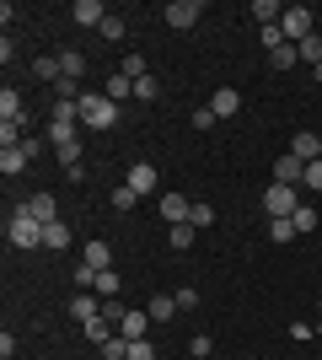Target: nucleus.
Listing matches in <instances>:
<instances>
[{"label": "nucleus", "instance_id": "obj_1", "mask_svg": "<svg viewBox=\"0 0 322 360\" xmlns=\"http://www.w3.org/2000/svg\"><path fill=\"white\" fill-rule=\"evenodd\" d=\"M119 124V103L107 91H81V129H113Z\"/></svg>", "mask_w": 322, "mask_h": 360}, {"label": "nucleus", "instance_id": "obj_2", "mask_svg": "<svg viewBox=\"0 0 322 360\" xmlns=\"http://www.w3.org/2000/svg\"><path fill=\"white\" fill-rule=\"evenodd\" d=\"M6 237H11V248H43V221H32L27 205H16L6 221Z\"/></svg>", "mask_w": 322, "mask_h": 360}, {"label": "nucleus", "instance_id": "obj_3", "mask_svg": "<svg viewBox=\"0 0 322 360\" xmlns=\"http://www.w3.org/2000/svg\"><path fill=\"white\" fill-rule=\"evenodd\" d=\"M263 210H269V221H290V215L301 210V188H290V183H269Z\"/></svg>", "mask_w": 322, "mask_h": 360}, {"label": "nucleus", "instance_id": "obj_4", "mask_svg": "<svg viewBox=\"0 0 322 360\" xmlns=\"http://www.w3.org/2000/svg\"><path fill=\"white\" fill-rule=\"evenodd\" d=\"M311 6H285V16H279V32H285V44H301V38H311Z\"/></svg>", "mask_w": 322, "mask_h": 360}, {"label": "nucleus", "instance_id": "obj_5", "mask_svg": "<svg viewBox=\"0 0 322 360\" xmlns=\"http://www.w3.org/2000/svg\"><path fill=\"white\" fill-rule=\"evenodd\" d=\"M161 16H167V27L188 32V27H194V22H199V16H204V0H172V6H167V11H161Z\"/></svg>", "mask_w": 322, "mask_h": 360}, {"label": "nucleus", "instance_id": "obj_6", "mask_svg": "<svg viewBox=\"0 0 322 360\" xmlns=\"http://www.w3.org/2000/svg\"><path fill=\"white\" fill-rule=\"evenodd\" d=\"M70 22H76V27H97V32H102L107 6H102V0H76V6H70Z\"/></svg>", "mask_w": 322, "mask_h": 360}, {"label": "nucleus", "instance_id": "obj_7", "mask_svg": "<svg viewBox=\"0 0 322 360\" xmlns=\"http://www.w3.org/2000/svg\"><path fill=\"white\" fill-rule=\"evenodd\" d=\"M301 178H307V162L301 156H274V183H290V188H301Z\"/></svg>", "mask_w": 322, "mask_h": 360}, {"label": "nucleus", "instance_id": "obj_8", "mask_svg": "<svg viewBox=\"0 0 322 360\" xmlns=\"http://www.w3.org/2000/svg\"><path fill=\"white\" fill-rule=\"evenodd\" d=\"M81 264H92V269H113V242L107 237H92L81 248Z\"/></svg>", "mask_w": 322, "mask_h": 360}, {"label": "nucleus", "instance_id": "obj_9", "mask_svg": "<svg viewBox=\"0 0 322 360\" xmlns=\"http://www.w3.org/2000/svg\"><path fill=\"white\" fill-rule=\"evenodd\" d=\"M65 312L76 317L81 328H86V323H92V317H102V307H97V296L92 290H76V296H70V307H65Z\"/></svg>", "mask_w": 322, "mask_h": 360}, {"label": "nucleus", "instance_id": "obj_10", "mask_svg": "<svg viewBox=\"0 0 322 360\" xmlns=\"http://www.w3.org/2000/svg\"><path fill=\"white\" fill-rule=\"evenodd\" d=\"M210 108H215V119H236V113H242V91H236V86H220L210 97Z\"/></svg>", "mask_w": 322, "mask_h": 360}, {"label": "nucleus", "instance_id": "obj_11", "mask_svg": "<svg viewBox=\"0 0 322 360\" xmlns=\"http://www.w3.org/2000/svg\"><path fill=\"white\" fill-rule=\"evenodd\" d=\"M188 215H194V205H188L183 194H161V221L167 226H183Z\"/></svg>", "mask_w": 322, "mask_h": 360}, {"label": "nucleus", "instance_id": "obj_12", "mask_svg": "<svg viewBox=\"0 0 322 360\" xmlns=\"http://www.w3.org/2000/svg\"><path fill=\"white\" fill-rule=\"evenodd\" d=\"M27 150L22 146H0V172H6V178H22V172H27Z\"/></svg>", "mask_w": 322, "mask_h": 360}, {"label": "nucleus", "instance_id": "obj_13", "mask_svg": "<svg viewBox=\"0 0 322 360\" xmlns=\"http://www.w3.org/2000/svg\"><path fill=\"white\" fill-rule=\"evenodd\" d=\"M81 140V124H70V119H48V146L60 150V146H76Z\"/></svg>", "mask_w": 322, "mask_h": 360}, {"label": "nucleus", "instance_id": "obj_14", "mask_svg": "<svg viewBox=\"0 0 322 360\" xmlns=\"http://www.w3.org/2000/svg\"><path fill=\"white\" fill-rule=\"evenodd\" d=\"M123 183H129L135 194H151V188H156V167L151 162H135L129 172H123Z\"/></svg>", "mask_w": 322, "mask_h": 360}, {"label": "nucleus", "instance_id": "obj_15", "mask_svg": "<svg viewBox=\"0 0 322 360\" xmlns=\"http://www.w3.org/2000/svg\"><path fill=\"white\" fill-rule=\"evenodd\" d=\"M27 215H32V221H43V226H54V221H60L54 194H32V199H27Z\"/></svg>", "mask_w": 322, "mask_h": 360}, {"label": "nucleus", "instance_id": "obj_16", "mask_svg": "<svg viewBox=\"0 0 322 360\" xmlns=\"http://www.w3.org/2000/svg\"><path fill=\"white\" fill-rule=\"evenodd\" d=\"M290 156H301V162H322V140L311 135V129H301V135L290 140Z\"/></svg>", "mask_w": 322, "mask_h": 360}, {"label": "nucleus", "instance_id": "obj_17", "mask_svg": "<svg viewBox=\"0 0 322 360\" xmlns=\"http://www.w3.org/2000/svg\"><path fill=\"white\" fill-rule=\"evenodd\" d=\"M22 119H27V113H22V91H0V124H16V129H22Z\"/></svg>", "mask_w": 322, "mask_h": 360}, {"label": "nucleus", "instance_id": "obj_18", "mask_svg": "<svg viewBox=\"0 0 322 360\" xmlns=\"http://www.w3.org/2000/svg\"><path fill=\"white\" fill-rule=\"evenodd\" d=\"M102 91L113 97V103H135V81H129L123 70H113V75H107V81H102Z\"/></svg>", "mask_w": 322, "mask_h": 360}, {"label": "nucleus", "instance_id": "obj_19", "mask_svg": "<svg viewBox=\"0 0 322 360\" xmlns=\"http://www.w3.org/2000/svg\"><path fill=\"white\" fill-rule=\"evenodd\" d=\"M145 328H151V312H123V323H119V339H145Z\"/></svg>", "mask_w": 322, "mask_h": 360}, {"label": "nucleus", "instance_id": "obj_20", "mask_svg": "<svg viewBox=\"0 0 322 360\" xmlns=\"http://www.w3.org/2000/svg\"><path fill=\"white\" fill-rule=\"evenodd\" d=\"M32 75L54 86V81H60V75H65V60H60V54H43V60H32Z\"/></svg>", "mask_w": 322, "mask_h": 360}, {"label": "nucleus", "instance_id": "obj_21", "mask_svg": "<svg viewBox=\"0 0 322 360\" xmlns=\"http://www.w3.org/2000/svg\"><path fill=\"white\" fill-rule=\"evenodd\" d=\"M145 312H151V323H172V317H177V296H151Z\"/></svg>", "mask_w": 322, "mask_h": 360}, {"label": "nucleus", "instance_id": "obj_22", "mask_svg": "<svg viewBox=\"0 0 322 360\" xmlns=\"http://www.w3.org/2000/svg\"><path fill=\"white\" fill-rule=\"evenodd\" d=\"M253 16H258V27H274L279 16H285V6H274V0H253Z\"/></svg>", "mask_w": 322, "mask_h": 360}, {"label": "nucleus", "instance_id": "obj_23", "mask_svg": "<svg viewBox=\"0 0 322 360\" xmlns=\"http://www.w3.org/2000/svg\"><path fill=\"white\" fill-rule=\"evenodd\" d=\"M167 248H172V253H188V248H194V226H172V231H167Z\"/></svg>", "mask_w": 322, "mask_h": 360}, {"label": "nucleus", "instance_id": "obj_24", "mask_svg": "<svg viewBox=\"0 0 322 360\" xmlns=\"http://www.w3.org/2000/svg\"><path fill=\"white\" fill-rule=\"evenodd\" d=\"M43 248H54V253H60V248H70V226H65V221L43 226Z\"/></svg>", "mask_w": 322, "mask_h": 360}, {"label": "nucleus", "instance_id": "obj_25", "mask_svg": "<svg viewBox=\"0 0 322 360\" xmlns=\"http://www.w3.org/2000/svg\"><path fill=\"white\" fill-rule=\"evenodd\" d=\"M60 60H65V75H70V81H81V75H86V65H92L86 54H81V49H65Z\"/></svg>", "mask_w": 322, "mask_h": 360}, {"label": "nucleus", "instance_id": "obj_26", "mask_svg": "<svg viewBox=\"0 0 322 360\" xmlns=\"http://www.w3.org/2000/svg\"><path fill=\"white\" fill-rule=\"evenodd\" d=\"M81 333H86V339H92V345L102 349L107 339H113V323H107V317H92V323H86V328H81Z\"/></svg>", "mask_w": 322, "mask_h": 360}, {"label": "nucleus", "instance_id": "obj_27", "mask_svg": "<svg viewBox=\"0 0 322 360\" xmlns=\"http://www.w3.org/2000/svg\"><path fill=\"white\" fill-rule=\"evenodd\" d=\"M54 103H81V81L60 75V81H54Z\"/></svg>", "mask_w": 322, "mask_h": 360}, {"label": "nucleus", "instance_id": "obj_28", "mask_svg": "<svg viewBox=\"0 0 322 360\" xmlns=\"http://www.w3.org/2000/svg\"><path fill=\"white\" fill-rule=\"evenodd\" d=\"M156 97H161V81H156V75H140L135 81V103H156Z\"/></svg>", "mask_w": 322, "mask_h": 360}, {"label": "nucleus", "instance_id": "obj_29", "mask_svg": "<svg viewBox=\"0 0 322 360\" xmlns=\"http://www.w3.org/2000/svg\"><path fill=\"white\" fill-rule=\"evenodd\" d=\"M269 65H274V70H290V65H301V54H295V44L274 49V54H269Z\"/></svg>", "mask_w": 322, "mask_h": 360}, {"label": "nucleus", "instance_id": "obj_30", "mask_svg": "<svg viewBox=\"0 0 322 360\" xmlns=\"http://www.w3.org/2000/svg\"><path fill=\"white\" fill-rule=\"evenodd\" d=\"M295 54H301V60H311V65H322V38H317V32H311V38H301V44H295Z\"/></svg>", "mask_w": 322, "mask_h": 360}, {"label": "nucleus", "instance_id": "obj_31", "mask_svg": "<svg viewBox=\"0 0 322 360\" xmlns=\"http://www.w3.org/2000/svg\"><path fill=\"white\" fill-rule=\"evenodd\" d=\"M301 194H322V162H307V178H301Z\"/></svg>", "mask_w": 322, "mask_h": 360}, {"label": "nucleus", "instance_id": "obj_32", "mask_svg": "<svg viewBox=\"0 0 322 360\" xmlns=\"http://www.w3.org/2000/svg\"><path fill=\"white\" fill-rule=\"evenodd\" d=\"M135 205H140V194L129 183H119V188H113V210H135Z\"/></svg>", "mask_w": 322, "mask_h": 360}, {"label": "nucleus", "instance_id": "obj_33", "mask_svg": "<svg viewBox=\"0 0 322 360\" xmlns=\"http://www.w3.org/2000/svg\"><path fill=\"white\" fill-rule=\"evenodd\" d=\"M290 221H295V237H301V231H317V210H311V205H301Z\"/></svg>", "mask_w": 322, "mask_h": 360}, {"label": "nucleus", "instance_id": "obj_34", "mask_svg": "<svg viewBox=\"0 0 322 360\" xmlns=\"http://www.w3.org/2000/svg\"><path fill=\"white\" fill-rule=\"evenodd\" d=\"M188 226H194V231H199V226H215V205H194V215H188Z\"/></svg>", "mask_w": 322, "mask_h": 360}, {"label": "nucleus", "instance_id": "obj_35", "mask_svg": "<svg viewBox=\"0 0 322 360\" xmlns=\"http://www.w3.org/2000/svg\"><path fill=\"white\" fill-rule=\"evenodd\" d=\"M97 296H119V274L113 269H97Z\"/></svg>", "mask_w": 322, "mask_h": 360}, {"label": "nucleus", "instance_id": "obj_36", "mask_svg": "<svg viewBox=\"0 0 322 360\" xmlns=\"http://www.w3.org/2000/svg\"><path fill=\"white\" fill-rule=\"evenodd\" d=\"M172 296H177V312H194V307H199V290L194 285H177Z\"/></svg>", "mask_w": 322, "mask_h": 360}, {"label": "nucleus", "instance_id": "obj_37", "mask_svg": "<svg viewBox=\"0 0 322 360\" xmlns=\"http://www.w3.org/2000/svg\"><path fill=\"white\" fill-rule=\"evenodd\" d=\"M123 32H129V27H123V16H107V22H102V38H107V44H123Z\"/></svg>", "mask_w": 322, "mask_h": 360}, {"label": "nucleus", "instance_id": "obj_38", "mask_svg": "<svg viewBox=\"0 0 322 360\" xmlns=\"http://www.w3.org/2000/svg\"><path fill=\"white\" fill-rule=\"evenodd\" d=\"M258 38H263V49H269V54H274V49H285V32H279V22H274V27H258Z\"/></svg>", "mask_w": 322, "mask_h": 360}, {"label": "nucleus", "instance_id": "obj_39", "mask_svg": "<svg viewBox=\"0 0 322 360\" xmlns=\"http://www.w3.org/2000/svg\"><path fill=\"white\" fill-rule=\"evenodd\" d=\"M123 75H129V81H140V75H151L145 70V60H140V54H123V65H119Z\"/></svg>", "mask_w": 322, "mask_h": 360}, {"label": "nucleus", "instance_id": "obj_40", "mask_svg": "<svg viewBox=\"0 0 322 360\" xmlns=\"http://www.w3.org/2000/svg\"><path fill=\"white\" fill-rule=\"evenodd\" d=\"M70 280H76V290H97V269H92V264H81Z\"/></svg>", "mask_w": 322, "mask_h": 360}, {"label": "nucleus", "instance_id": "obj_41", "mask_svg": "<svg viewBox=\"0 0 322 360\" xmlns=\"http://www.w3.org/2000/svg\"><path fill=\"white\" fill-rule=\"evenodd\" d=\"M54 162H60V167H81V140H76V146H60V150H54Z\"/></svg>", "mask_w": 322, "mask_h": 360}, {"label": "nucleus", "instance_id": "obj_42", "mask_svg": "<svg viewBox=\"0 0 322 360\" xmlns=\"http://www.w3.org/2000/svg\"><path fill=\"white\" fill-rule=\"evenodd\" d=\"M269 237L274 242H295V221H269Z\"/></svg>", "mask_w": 322, "mask_h": 360}, {"label": "nucleus", "instance_id": "obj_43", "mask_svg": "<svg viewBox=\"0 0 322 360\" xmlns=\"http://www.w3.org/2000/svg\"><path fill=\"white\" fill-rule=\"evenodd\" d=\"M123 360H156V345H151V339H135V345H129V355H123Z\"/></svg>", "mask_w": 322, "mask_h": 360}, {"label": "nucleus", "instance_id": "obj_44", "mask_svg": "<svg viewBox=\"0 0 322 360\" xmlns=\"http://www.w3.org/2000/svg\"><path fill=\"white\" fill-rule=\"evenodd\" d=\"M210 349H215V339H210V333H194V345H188V355H199V360H210Z\"/></svg>", "mask_w": 322, "mask_h": 360}, {"label": "nucleus", "instance_id": "obj_45", "mask_svg": "<svg viewBox=\"0 0 322 360\" xmlns=\"http://www.w3.org/2000/svg\"><path fill=\"white\" fill-rule=\"evenodd\" d=\"M194 129H215V108H210V103L194 108Z\"/></svg>", "mask_w": 322, "mask_h": 360}, {"label": "nucleus", "instance_id": "obj_46", "mask_svg": "<svg viewBox=\"0 0 322 360\" xmlns=\"http://www.w3.org/2000/svg\"><path fill=\"white\" fill-rule=\"evenodd\" d=\"M0 146H22V129H16V124H0Z\"/></svg>", "mask_w": 322, "mask_h": 360}, {"label": "nucleus", "instance_id": "obj_47", "mask_svg": "<svg viewBox=\"0 0 322 360\" xmlns=\"http://www.w3.org/2000/svg\"><path fill=\"white\" fill-rule=\"evenodd\" d=\"M311 81H317V86H322V65H311Z\"/></svg>", "mask_w": 322, "mask_h": 360}, {"label": "nucleus", "instance_id": "obj_48", "mask_svg": "<svg viewBox=\"0 0 322 360\" xmlns=\"http://www.w3.org/2000/svg\"><path fill=\"white\" fill-rule=\"evenodd\" d=\"M194 360H199V355H194Z\"/></svg>", "mask_w": 322, "mask_h": 360}]
</instances>
